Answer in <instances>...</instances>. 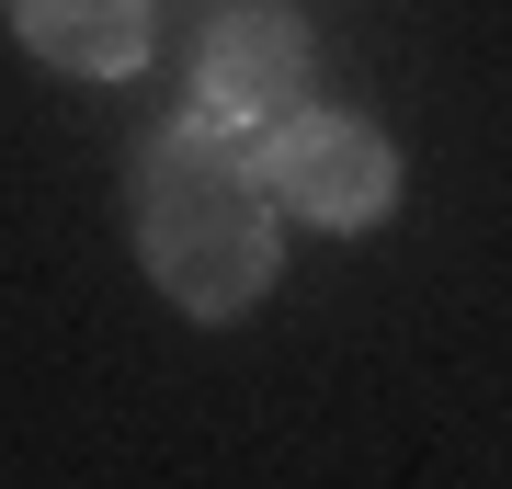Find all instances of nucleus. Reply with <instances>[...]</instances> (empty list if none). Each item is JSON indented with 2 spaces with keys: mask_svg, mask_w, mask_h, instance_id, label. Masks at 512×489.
Instances as JSON below:
<instances>
[{
  "mask_svg": "<svg viewBox=\"0 0 512 489\" xmlns=\"http://www.w3.org/2000/svg\"><path fill=\"white\" fill-rule=\"evenodd\" d=\"M296 103H319V35H308V12H296V0H228V12L205 23V46H194L183 114H205V126L239 137V148H262Z\"/></svg>",
  "mask_w": 512,
  "mask_h": 489,
  "instance_id": "obj_3",
  "label": "nucleus"
},
{
  "mask_svg": "<svg viewBox=\"0 0 512 489\" xmlns=\"http://www.w3.org/2000/svg\"><path fill=\"white\" fill-rule=\"evenodd\" d=\"M251 160H262V194L296 228H342L353 239V228L399 217V137L376 114H353V103H296Z\"/></svg>",
  "mask_w": 512,
  "mask_h": 489,
  "instance_id": "obj_2",
  "label": "nucleus"
},
{
  "mask_svg": "<svg viewBox=\"0 0 512 489\" xmlns=\"http://www.w3.org/2000/svg\"><path fill=\"white\" fill-rule=\"evenodd\" d=\"M0 23L57 80H137L160 57V0H0Z\"/></svg>",
  "mask_w": 512,
  "mask_h": 489,
  "instance_id": "obj_4",
  "label": "nucleus"
},
{
  "mask_svg": "<svg viewBox=\"0 0 512 489\" xmlns=\"http://www.w3.org/2000/svg\"><path fill=\"white\" fill-rule=\"evenodd\" d=\"M126 239H137V273L194 330L251 319L285 285V205L262 194V160L205 114H160L126 148Z\"/></svg>",
  "mask_w": 512,
  "mask_h": 489,
  "instance_id": "obj_1",
  "label": "nucleus"
}]
</instances>
